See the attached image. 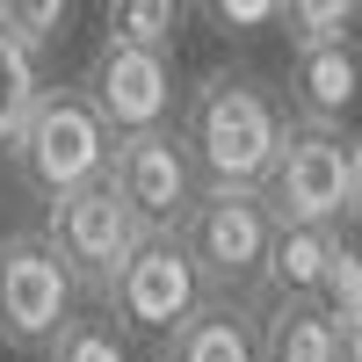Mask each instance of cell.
Masks as SVG:
<instances>
[{
  "label": "cell",
  "instance_id": "cell-1",
  "mask_svg": "<svg viewBox=\"0 0 362 362\" xmlns=\"http://www.w3.org/2000/svg\"><path fill=\"white\" fill-rule=\"evenodd\" d=\"M174 131L189 138L203 181H268V167L290 138V102L261 73L210 66L203 80H189Z\"/></svg>",
  "mask_w": 362,
  "mask_h": 362
},
{
  "label": "cell",
  "instance_id": "cell-2",
  "mask_svg": "<svg viewBox=\"0 0 362 362\" xmlns=\"http://www.w3.org/2000/svg\"><path fill=\"white\" fill-rule=\"evenodd\" d=\"M109 160H116V124L87 95V80H58L37 95L22 138L8 145V181L29 203H58V196L87 189V181H102Z\"/></svg>",
  "mask_w": 362,
  "mask_h": 362
},
{
  "label": "cell",
  "instance_id": "cell-3",
  "mask_svg": "<svg viewBox=\"0 0 362 362\" xmlns=\"http://www.w3.org/2000/svg\"><path fill=\"white\" fill-rule=\"evenodd\" d=\"M276 232H283V218L261 181H203L196 210L181 218V239H189L210 297H261Z\"/></svg>",
  "mask_w": 362,
  "mask_h": 362
},
{
  "label": "cell",
  "instance_id": "cell-4",
  "mask_svg": "<svg viewBox=\"0 0 362 362\" xmlns=\"http://www.w3.org/2000/svg\"><path fill=\"white\" fill-rule=\"evenodd\" d=\"M73 312H80V276L51 247V232L44 225L0 232V348L44 355Z\"/></svg>",
  "mask_w": 362,
  "mask_h": 362
},
{
  "label": "cell",
  "instance_id": "cell-5",
  "mask_svg": "<svg viewBox=\"0 0 362 362\" xmlns=\"http://www.w3.org/2000/svg\"><path fill=\"white\" fill-rule=\"evenodd\" d=\"M261 189L283 225H355V138L341 124L290 116V138Z\"/></svg>",
  "mask_w": 362,
  "mask_h": 362
},
{
  "label": "cell",
  "instance_id": "cell-6",
  "mask_svg": "<svg viewBox=\"0 0 362 362\" xmlns=\"http://www.w3.org/2000/svg\"><path fill=\"white\" fill-rule=\"evenodd\" d=\"M203 297H210V290H203V268H196V254H189V239H181V232H145L138 247H131V261L116 268V283L102 290V305L124 319L131 334L167 341Z\"/></svg>",
  "mask_w": 362,
  "mask_h": 362
},
{
  "label": "cell",
  "instance_id": "cell-7",
  "mask_svg": "<svg viewBox=\"0 0 362 362\" xmlns=\"http://www.w3.org/2000/svg\"><path fill=\"white\" fill-rule=\"evenodd\" d=\"M44 232H51V247L66 254V268L80 276V290H95V297L116 283V268H124L131 247L145 239L138 210L116 196L109 174L87 181V189H73V196H58V203H44Z\"/></svg>",
  "mask_w": 362,
  "mask_h": 362
},
{
  "label": "cell",
  "instance_id": "cell-8",
  "mask_svg": "<svg viewBox=\"0 0 362 362\" xmlns=\"http://www.w3.org/2000/svg\"><path fill=\"white\" fill-rule=\"evenodd\" d=\"M109 181H116V196L138 210L145 232H181V218H189L196 196H203V167H196L189 138H181L174 124H167V131H131V138H116Z\"/></svg>",
  "mask_w": 362,
  "mask_h": 362
},
{
  "label": "cell",
  "instance_id": "cell-9",
  "mask_svg": "<svg viewBox=\"0 0 362 362\" xmlns=\"http://www.w3.org/2000/svg\"><path fill=\"white\" fill-rule=\"evenodd\" d=\"M80 80H87V95L102 102V116L116 124V138H131V131H167L174 116H181V95H189V87L174 80V51L116 44V37H102L95 66H87Z\"/></svg>",
  "mask_w": 362,
  "mask_h": 362
},
{
  "label": "cell",
  "instance_id": "cell-10",
  "mask_svg": "<svg viewBox=\"0 0 362 362\" xmlns=\"http://www.w3.org/2000/svg\"><path fill=\"white\" fill-rule=\"evenodd\" d=\"M283 95H290V116H305V124H348V109L362 95V37L341 29V37L290 44Z\"/></svg>",
  "mask_w": 362,
  "mask_h": 362
},
{
  "label": "cell",
  "instance_id": "cell-11",
  "mask_svg": "<svg viewBox=\"0 0 362 362\" xmlns=\"http://www.w3.org/2000/svg\"><path fill=\"white\" fill-rule=\"evenodd\" d=\"M174 362H261V305L254 297H203L167 334Z\"/></svg>",
  "mask_w": 362,
  "mask_h": 362
},
{
  "label": "cell",
  "instance_id": "cell-12",
  "mask_svg": "<svg viewBox=\"0 0 362 362\" xmlns=\"http://www.w3.org/2000/svg\"><path fill=\"white\" fill-rule=\"evenodd\" d=\"M261 362H348L341 319L319 297H261Z\"/></svg>",
  "mask_w": 362,
  "mask_h": 362
},
{
  "label": "cell",
  "instance_id": "cell-13",
  "mask_svg": "<svg viewBox=\"0 0 362 362\" xmlns=\"http://www.w3.org/2000/svg\"><path fill=\"white\" fill-rule=\"evenodd\" d=\"M341 247H348V225H283L276 254H268V276H261V297H319Z\"/></svg>",
  "mask_w": 362,
  "mask_h": 362
},
{
  "label": "cell",
  "instance_id": "cell-14",
  "mask_svg": "<svg viewBox=\"0 0 362 362\" xmlns=\"http://www.w3.org/2000/svg\"><path fill=\"white\" fill-rule=\"evenodd\" d=\"M44 51H29L8 22H0V160H8V145L22 138V124H29V109H37V95H44V66H37Z\"/></svg>",
  "mask_w": 362,
  "mask_h": 362
},
{
  "label": "cell",
  "instance_id": "cell-15",
  "mask_svg": "<svg viewBox=\"0 0 362 362\" xmlns=\"http://www.w3.org/2000/svg\"><path fill=\"white\" fill-rule=\"evenodd\" d=\"M44 362H138V355H131V326L102 305V312H73L66 334L44 348Z\"/></svg>",
  "mask_w": 362,
  "mask_h": 362
},
{
  "label": "cell",
  "instance_id": "cell-16",
  "mask_svg": "<svg viewBox=\"0 0 362 362\" xmlns=\"http://www.w3.org/2000/svg\"><path fill=\"white\" fill-rule=\"evenodd\" d=\"M102 22H109V37H116V44L174 51V44H181V22H189V0H109Z\"/></svg>",
  "mask_w": 362,
  "mask_h": 362
},
{
  "label": "cell",
  "instance_id": "cell-17",
  "mask_svg": "<svg viewBox=\"0 0 362 362\" xmlns=\"http://www.w3.org/2000/svg\"><path fill=\"white\" fill-rule=\"evenodd\" d=\"M73 15H80V0H0V22H8L29 51L66 44L73 37Z\"/></svg>",
  "mask_w": 362,
  "mask_h": 362
},
{
  "label": "cell",
  "instance_id": "cell-18",
  "mask_svg": "<svg viewBox=\"0 0 362 362\" xmlns=\"http://www.w3.org/2000/svg\"><path fill=\"white\" fill-rule=\"evenodd\" d=\"M196 15L218 37H261V29H283V0H196Z\"/></svg>",
  "mask_w": 362,
  "mask_h": 362
},
{
  "label": "cell",
  "instance_id": "cell-19",
  "mask_svg": "<svg viewBox=\"0 0 362 362\" xmlns=\"http://www.w3.org/2000/svg\"><path fill=\"white\" fill-rule=\"evenodd\" d=\"M355 15H362V0H283L290 44H305V37H341V29H355Z\"/></svg>",
  "mask_w": 362,
  "mask_h": 362
},
{
  "label": "cell",
  "instance_id": "cell-20",
  "mask_svg": "<svg viewBox=\"0 0 362 362\" xmlns=\"http://www.w3.org/2000/svg\"><path fill=\"white\" fill-rule=\"evenodd\" d=\"M334 319H341V355L362 362V305H348V312H334Z\"/></svg>",
  "mask_w": 362,
  "mask_h": 362
},
{
  "label": "cell",
  "instance_id": "cell-21",
  "mask_svg": "<svg viewBox=\"0 0 362 362\" xmlns=\"http://www.w3.org/2000/svg\"><path fill=\"white\" fill-rule=\"evenodd\" d=\"M355 225H362V138H355Z\"/></svg>",
  "mask_w": 362,
  "mask_h": 362
},
{
  "label": "cell",
  "instance_id": "cell-22",
  "mask_svg": "<svg viewBox=\"0 0 362 362\" xmlns=\"http://www.w3.org/2000/svg\"><path fill=\"white\" fill-rule=\"evenodd\" d=\"M153 362H174V355H167V348H160V355H153Z\"/></svg>",
  "mask_w": 362,
  "mask_h": 362
}]
</instances>
